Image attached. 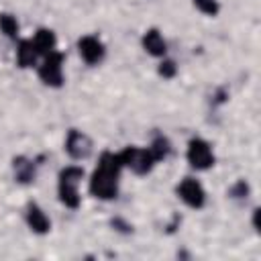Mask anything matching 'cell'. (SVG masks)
Masks as SVG:
<instances>
[{
    "label": "cell",
    "mask_w": 261,
    "mask_h": 261,
    "mask_svg": "<svg viewBox=\"0 0 261 261\" xmlns=\"http://www.w3.org/2000/svg\"><path fill=\"white\" fill-rule=\"evenodd\" d=\"M249 192H251L249 184H247L245 179H239V181H234V184L230 186V190H228V196H230L232 200H247Z\"/></svg>",
    "instance_id": "16"
},
{
    "label": "cell",
    "mask_w": 261,
    "mask_h": 261,
    "mask_svg": "<svg viewBox=\"0 0 261 261\" xmlns=\"http://www.w3.org/2000/svg\"><path fill=\"white\" fill-rule=\"evenodd\" d=\"M77 51H80V57L88 63V65H98L102 59H104V43L94 37V35H86L77 41Z\"/></svg>",
    "instance_id": "8"
},
{
    "label": "cell",
    "mask_w": 261,
    "mask_h": 261,
    "mask_svg": "<svg viewBox=\"0 0 261 261\" xmlns=\"http://www.w3.org/2000/svg\"><path fill=\"white\" fill-rule=\"evenodd\" d=\"M84 177V169L77 165H67L59 171V181H57V194L63 206L67 208H77L80 206V192L77 186Z\"/></svg>",
    "instance_id": "2"
},
{
    "label": "cell",
    "mask_w": 261,
    "mask_h": 261,
    "mask_svg": "<svg viewBox=\"0 0 261 261\" xmlns=\"http://www.w3.org/2000/svg\"><path fill=\"white\" fill-rule=\"evenodd\" d=\"M157 73H159L161 77H165V80H171V77L177 73V65H175V61H171V59H163V61L159 63V67H157Z\"/></svg>",
    "instance_id": "18"
},
{
    "label": "cell",
    "mask_w": 261,
    "mask_h": 261,
    "mask_svg": "<svg viewBox=\"0 0 261 261\" xmlns=\"http://www.w3.org/2000/svg\"><path fill=\"white\" fill-rule=\"evenodd\" d=\"M149 151H151V155H153V159H155V161H163V159L171 153V143H169V139H167V137L157 135V137L151 141Z\"/></svg>",
    "instance_id": "14"
},
{
    "label": "cell",
    "mask_w": 261,
    "mask_h": 261,
    "mask_svg": "<svg viewBox=\"0 0 261 261\" xmlns=\"http://www.w3.org/2000/svg\"><path fill=\"white\" fill-rule=\"evenodd\" d=\"M192 2H194V6H196L202 14H206V16H216L218 10H220L218 0H192Z\"/></svg>",
    "instance_id": "17"
},
{
    "label": "cell",
    "mask_w": 261,
    "mask_h": 261,
    "mask_svg": "<svg viewBox=\"0 0 261 261\" xmlns=\"http://www.w3.org/2000/svg\"><path fill=\"white\" fill-rule=\"evenodd\" d=\"M39 77L45 86L59 88L63 84V55L59 51H51L45 55L43 63L39 65Z\"/></svg>",
    "instance_id": "4"
},
{
    "label": "cell",
    "mask_w": 261,
    "mask_h": 261,
    "mask_svg": "<svg viewBox=\"0 0 261 261\" xmlns=\"http://www.w3.org/2000/svg\"><path fill=\"white\" fill-rule=\"evenodd\" d=\"M177 196L186 206L196 208V210L206 204V192H204L202 184L194 177H184L177 184Z\"/></svg>",
    "instance_id": "6"
},
{
    "label": "cell",
    "mask_w": 261,
    "mask_h": 261,
    "mask_svg": "<svg viewBox=\"0 0 261 261\" xmlns=\"http://www.w3.org/2000/svg\"><path fill=\"white\" fill-rule=\"evenodd\" d=\"M141 43H143V49H145L149 55H153V57H163V55L167 53V43H165V39L161 37V33H159L157 29L145 31Z\"/></svg>",
    "instance_id": "11"
},
{
    "label": "cell",
    "mask_w": 261,
    "mask_h": 261,
    "mask_svg": "<svg viewBox=\"0 0 261 261\" xmlns=\"http://www.w3.org/2000/svg\"><path fill=\"white\" fill-rule=\"evenodd\" d=\"M12 173L18 184H31L37 177V163L24 155L12 159Z\"/></svg>",
    "instance_id": "9"
},
{
    "label": "cell",
    "mask_w": 261,
    "mask_h": 261,
    "mask_svg": "<svg viewBox=\"0 0 261 261\" xmlns=\"http://www.w3.org/2000/svg\"><path fill=\"white\" fill-rule=\"evenodd\" d=\"M65 151L71 159L82 161V159L90 157V153H92V139L86 133H82L77 128H71L67 133V139H65Z\"/></svg>",
    "instance_id": "7"
},
{
    "label": "cell",
    "mask_w": 261,
    "mask_h": 261,
    "mask_svg": "<svg viewBox=\"0 0 261 261\" xmlns=\"http://www.w3.org/2000/svg\"><path fill=\"white\" fill-rule=\"evenodd\" d=\"M112 226L116 230H120V232H133V226L128 222H124L122 218H112Z\"/></svg>",
    "instance_id": "19"
},
{
    "label": "cell",
    "mask_w": 261,
    "mask_h": 261,
    "mask_svg": "<svg viewBox=\"0 0 261 261\" xmlns=\"http://www.w3.org/2000/svg\"><path fill=\"white\" fill-rule=\"evenodd\" d=\"M120 157L118 153L104 151L98 159V167L90 177V194L98 200H112L118 194V177H120Z\"/></svg>",
    "instance_id": "1"
},
{
    "label": "cell",
    "mask_w": 261,
    "mask_h": 261,
    "mask_svg": "<svg viewBox=\"0 0 261 261\" xmlns=\"http://www.w3.org/2000/svg\"><path fill=\"white\" fill-rule=\"evenodd\" d=\"M120 157V163L122 167H128L133 173L137 175H147L153 167H155V159L151 155L149 149H143V147H126L118 153Z\"/></svg>",
    "instance_id": "3"
},
{
    "label": "cell",
    "mask_w": 261,
    "mask_h": 261,
    "mask_svg": "<svg viewBox=\"0 0 261 261\" xmlns=\"http://www.w3.org/2000/svg\"><path fill=\"white\" fill-rule=\"evenodd\" d=\"M186 157H188V163L198 169V171H204V169H210L214 165V153H212V147L204 141V139H192L188 143V151H186Z\"/></svg>",
    "instance_id": "5"
},
{
    "label": "cell",
    "mask_w": 261,
    "mask_h": 261,
    "mask_svg": "<svg viewBox=\"0 0 261 261\" xmlns=\"http://www.w3.org/2000/svg\"><path fill=\"white\" fill-rule=\"evenodd\" d=\"M33 45L35 49L39 51V55H49L51 51H55V45H57V39H55V33L49 31V29H39L35 33V39H33Z\"/></svg>",
    "instance_id": "13"
},
{
    "label": "cell",
    "mask_w": 261,
    "mask_h": 261,
    "mask_svg": "<svg viewBox=\"0 0 261 261\" xmlns=\"http://www.w3.org/2000/svg\"><path fill=\"white\" fill-rule=\"evenodd\" d=\"M24 218H27L29 228H31L33 232H37V234H45V232H49V228H51V222H49L47 214H45L37 204H29V206H27Z\"/></svg>",
    "instance_id": "10"
},
{
    "label": "cell",
    "mask_w": 261,
    "mask_h": 261,
    "mask_svg": "<svg viewBox=\"0 0 261 261\" xmlns=\"http://www.w3.org/2000/svg\"><path fill=\"white\" fill-rule=\"evenodd\" d=\"M39 51L33 45V39H20L16 47V63L20 67H33L37 63Z\"/></svg>",
    "instance_id": "12"
},
{
    "label": "cell",
    "mask_w": 261,
    "mask_h": 261,
    "mask_svg": "<svg viewBox=\"0 0 261 261\" xmlns=\"http://www.w3.org/2000/svg\"><path fill=\"white\" fill-rule=\"evenodd\" d=\"M0 31L8 37V39H16L18 37V22L12 14L8 12H2L0 14Z\"/></svg>",
    "instance_id": "15"
}]
</instances>
